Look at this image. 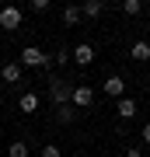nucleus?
Wrapping results in <instances>:
<instances>
[{
  "instance_id": "5",
  "label": "nucleus",
  "mask_w": 150,
  "mask_h": 157,
  "mask_svg": "<svg viewBox=\"0 0 150 157\" xmlns=\"http://www.w3.org/2000/svg\"><path fill=\"white\" fill-rule=\"evenodd\" d=\"M0 77H4V84H21V77H25V67L21 63H0Z\"/></svg>"
},
{
  "instance_id": "2",
  "label": "nucleus",
  "mask_w": 150,
  "mask_h": 157,
  "mask_svg": "<svg viewBox=\"0 0 150 157\" xmlns=\"http://www.w3.org/2000/svg\"><path fill=\"white\" fill-rule=\"evenodd\" d=\"M70 94H73V87L67 84V80L49 77V98H52V105H56V108H67V105H70Z\"/></svg>"
},
{
  "instance_id": "15",
  "label": "nucleus",
  "mask_w": 150,
  "mask_h": 157,
  "mask_svg": "<svg viewBox=\"0 0 150 157\" xmlns=\"http://www.w3.org/2000/svg\"><path fill=\"white\" fill-rule=\"evenodd\" d=\"M73 115H77V112H73L70 105H67V108H56V119H60L63 126H70V122H73Z\"/></svg>"
},
{
  "instance_id": "8",
  "label": "nucleus",
  "mask_w": 150,
  "mask_h": 157,
  "mask_svg": "<svg viewBox=\"0 0 150 157\" xmlns=\"http://www.w3.org/2000/svg\"><path fill=\"white\" fill-rule=\"evenodd\" d=\"M115 112H119V119L126 122V119L136 115V101H133V98H119V101H115Z\"/></svg>"
},
{
  "instance_id": "9",
  "label": "nucleus",
  "mask_w": 150,
  "mask_h": 157,
  "mask_svg": "<svg viewBox=\"0 0 150 157\" xmlns=\"http://www.w3.org/2000/svg\"><path fill=\"white\" fill-rule=\"evenodd\" d=\"M80 17H84V14H80V7H73V4L60 11V21L67 25V28H73V25H80Z\"/></svg>"
},
{
  "instance_id": "4",
  "label": "nucleus",
  "mask_w": 150,
  "mask_h": 157,
  "mask_svg": "<svg viewBox=\"0 0 150 157\" xmlns=\"http://www.w3.org/2000/svg\"><path fill=\"white\" fill-rule=\"evenodd\" d=\"M70 59L77 63V67H91V63H94V45H91V42H80V45H73Z\"/></svg>"
},
{
  "instance_id": "11",
  "label": "nucleus",
  "mask_w": 150,
  "mask_h": 157,
  "mask_svg": "<svg viewBox=\"0 0 150 157\" xmlns=\"http://www.w3.org/2000/svg\"><path fill=\"white\" fill-rule=\"evenodd\" d=\"M17 108H21V112H39V94H32V91H25L21 94V101H17Z\"/></svg>"
},
{
  "instance_id": "14",
  "label": "nucleus",
  "mask_w": 150,
  "mask_h": 157,
  "mask_svg": "<svg viewBox=\"0 0 150 157\" xmlns=\"http://www.w3.org/2000/svg\"><path fill=\"white\" fill-rule=\"evenodd\" d=\"M140 11H143V4H140V0H122V14H129V17H136Z\"/></svg>"
},
{
  "instance_id": "21",
  "label": "nucleus",
  "mask_w": 150,
  "mask_h": 157,
  "mask_svg": "<svg viewBox=\"0 0 150 157\" xmlns=\"http://www.w3.org/2000/svg\"><path fill=\"white\" fill-rule=\"evenodd\" d=\"M147 42H150V39H147Z\"/></svg>"
},
{
  "instance_id": "10",
  "label": "nucleus",
  "mask_w": 150,
  "mask_h": 157,
  "mask_svg": "<svg viewBox=\"0 0 150 157\" xmlns=\"http://www.w3.org/2000/svg\"><path fill=\"white\" fill-rule=\"evenodd\" d=\"M129 56H133L136 63H143V59H150V42H147V39H140V42H133V45H129Z\"/></svg>"
},
{
  "instance_id": "17",
  "label": "nucleus",
  "mask_w": 150,
  "mask_h": 157,
  "mask_svg": "<svg viewBox=\"0 0 150 157\" xmlns=\"http://www.w3.org/2000/svg\"><path fill=\"white\" fill-rule=\"evenodd\" d=\"M28 7H32L35 14H45V11H49V0H32V4H28Z\"/></svg>"
},
{
  "instance_id": "1",
  "label": "nucleus",
  "mask_w": 150,
  "mask_h": 157,
  "mask_svg": "<svg viewBox=\"0 0 150 157\" xmlns=\"http://www.w3.org/2000/svg\"><path fill=\"white\" fill-rule=\"evenodd\" d=\"M17 63H21V67H35V70H45V67H52V59L45 56V52L39 49V45H25V49H21V59H17Z\"/></svg>"
},
{
  "instance_id": "20",
  "label": "nucleus",
  "mask_w": 150,
  "mask_h": 157,
  "mask_svg": "<svg viewBox=\"0 0 150 157\" xmlns=\"http://www.w3.org/2000/svg\"><path fill=\"white\" fill-rule=\"evenodd\" d=\"M126 157H143V150H140V147H129V150H126Z\"/></svg>"
},
{
  "instance_id": "18",
  "label": "nucleus",
  "mask_w": 150,
  "mask_h": 157,
  "mask_svg": "<svg viewBox=\"0 0 150 157\" xmlns=\"http://www.w3.org/2000/svg\"><path fill=\"white\" fill-rule=\"evenodd\" d=\"M67 59H70V52H67V49H60V52H56V63H60V67H67Z\"/></svg>"
},
{
  "instance_id": "19",
  "label": "nucleus",
  "mask_w": 150,
  "mask_h": 157,
  "mask_svg": "<svg viewBox=\"0 0 150 157\" xmlns=\"http://www.w3.org/2000/svg\"><path fill=\"white\" fill-rule=\"evenodd\" d=\"M140 136H143V143H150V122H143V129H140Z\"/></svg>"
},
{
  "instance_id": "7",
  "label": "nucleus",
  "mask_w": 150,
  "mask_h": 157,
  "mask_svg": "<svg viewBox=\"0 0 150 157\" xmlns=\"http://www.w3.org/2000/svg\"><path fill=\"white\" fill-rule=\"evenodd\" d=\"M101 87H105V94H112V98H126V80L122 77H119V73H112V77H105V84H101Z\"/></svg>"
},
{
  "instance_id": "16",
  "label": "nucleus",
  "mask_w": 150,
  "mask_h": 157,
  "mask_svg": "<svg viewBox=\"0 0 150 157\" xmlns=\"http://www.w3.org/2000/svg\"><path fill=\"white\" fill-rule=\"evenodd\" d=\"M39 157H63V150H60V147H56V143H45Z\"/></svg>"
},
{
  "instance_id": "13",
  "label": "nucleus",
  "mask_w": 150,
  "mask_h": 157,
  "mask_svg": "<svg viewBox=\"0 0 150 157\" xmlns=\"http://www.w3.org/2000/svg\"><path fill=\"white\" fill-rule=\"evenodd\" d=\"M80 14H84V17H98V14H101V0H87V4H80Z\"/></svg>"
},
{
  "instance_id": "6",
  "label": "nucleus",
  "mask_w": 150,
  "mask_h": 157,
  "mask_svg": "<svg viewBox=\"0 0 150 157\" xmlns=\"http://www.w3.org/2000/svg\"><path fill=\"white\" fill-rule=\"evenodd\" d=\"M70 101H73L77 108H91V105H94V91H91L87 84H77L73 94H70Z\"/></svg>"
},
{
  "instance_id": "3",
  "label": "nucleus",
  "mask_w": 150,
  "mask_h": 157,
  "mask_svg": "<svg viewBox=\"0 0 150 157\" xmlns=\"http://www.w3.org/2000/svg\"><path fill=\"white\" fill-rule=\"evenodd\" d=\"M21 21H25V11L21 7H0V28H7V32H17L21 28Z\"/></svg>"
},
{
  "instance_id": "12",
  "label": "nucleus",
  "mask_w": 150,
  "mask_h": 157,
  "mask_svg": "<svg viewBox=\"0 0 150 157\" xmlns=\"http://www.w3.org/2000/svg\"><path fill=\"white\" fill-rule=\"evenodd\" d=\"M7 157H28V143L25 140H11L7 143Z\"/></svg>"
}]
</instances>
